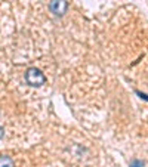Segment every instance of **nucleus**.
I'll return each instance as SVG.
<instances>
[{"mask_svg": "<svg viewBox=\"0 0 148 167\" xmlns=\"http://www.w3.org/2000/svg\"><path fill=\"white\" fill-rule=\"evenodd\" d=\"M138 93V96L141 98V99H145V101H148V95H145V93H141V92H136Z\"/></svg>", "mask_w": 148, "mask_h": 167, "instance_id": "39448f33", "label": "nucleus"}, {"mask_svg": "<svg viewBox=\"0 0 148 167\" xmlns=\"http://www.w3.org/2000/svg\"><path fill=\"white\" fill-rule=\"evenodd\" d=\"M67 8H68V3L65 0H51V3H49V9H51L52 14L55 15H64L67 12Z\"/></svg>", "mask_w": 148, "mask_h": 167, "instance_id": "f03ea898", "label": "nucleus"}, {"mask_svg": "<svg viewBox=\"0 0 148 167\" xmlns=\"http://www.w3.org/2000/svg\"><path fill=\"white\" fill-rule=\"evenodd\" d=\"M130 167H144V161H141V160H135V161L130 163Z\"/></svg>", "mask_w": 148, "mask_h": 167, "instance_id": "20e7f679", "label": "nucleus"}, {"mask_svg": "<svg viewBox=\"0 0 148 167\" xmlns=\"http://www.w3.org/2000/svg\"><path fill=\"white\" fill-rule=\"evenodd\" d=\"M0 167H14V161L9 155H2L0 157Z\"/></svg>", "mask_w": 148, "mask_h": 167, "instance_id": "7ed1b4c3", "label": "nucleus"}, {"mask_svg": "<svg viewBox=\"0 0 148 167\" xmlns=\"http://www.w3.org/2000/svg\"><path fill=\"white\" fill-rule=\"evenodd\" d=\"M3 138V127H0V139Z\"/></svg>", "mask_w": 148, "mask_h": 167, "instance_id": "423d86ee", "label": "nucleus"}, {"mask_svg": "<svg viewBox=\"0 0 148 167\" xmlns=\"http://www.w3.org/2000/svg\"><path fill=\"white\" fill-rule=\"evenodd\" d=\"M25 81L30 86L39 87V86H43L46 83V77L39 68H28L25 73Z\"/></svg>", "mask_w": 148, "mask_h": 167, "instance_id": "f257e3e1", "label": "nucleus"}]
</instances>
